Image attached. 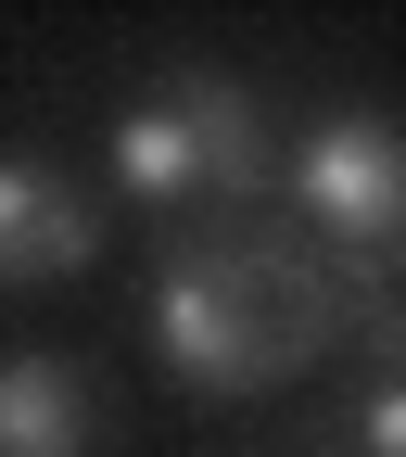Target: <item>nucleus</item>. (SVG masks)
<instances>
[{
  "instance_id": "nucleus-1",
  "label": "nucleus",
  "mask_w": 406,
  "mask_h": 457,
  "mask_svg": "<svg viewBox=\"0 0 406 457\" xmlns=\"http://www.w3.org/2000/svg\"><path fill=\"white\" fill-rule=\"evenodd\" d=\"M140 318H153V356L191 394L242 407V394L305 381L330 343H356L381 305H369V279L330 267L293 216H191V228L153 242Z\"/></svg>"
},
{
  "instance_id": "nucleus-2",
  "label": "nucleus",
  "mask_w": 406,
  "mask_h": 457,
  "mask_svg": "<svg viewBox=\"0 0 406 457\" xmlns=\"http://www.w3.org/2000/svg\"><path fill=\"white\" fill-rule=\"evenodd\" d=\"M102 165H114V191H128L140 216H165V228L267 216V191H279V114L242 77H216V64H165L102 128Z\"/></svg>"
},
{
  "instance_id": "nucleus-3",
  "label": "nucleus",
  "mask_w": 406,
  "mask_h": 457,
  "mask_svg": "<svg viewBox=\"0 0 406 457\" xmlns=\"http://www.w3.org/2000/svg\"><path fill=\"white\" fill-rule=\"evenodd\" d=\"M279 204L330 267H356V279L406 267V114L343 102L318 128H293L279 140Z\"/></svg>"
},
{
  "instance_id": "nucleus-4",
  "label": "nucleus",
  "mask_w": 406,
  "mask_h": 457,
  "mask_svg": "<svg viewBox=\"0 0 406 457\" xmlns=\"http://www.w3.org/2000/svg\"><path fill=\"white\" fill-rule=\"evenodd\" d=\"M102 254V204L38 153H0V279H77Z\"/></svg>"
},
{
  "instance_id": "nucleus-5",
  "label": "nucleus",
  "mask_w": 406,
  "mask_h": 457,
  "mask_svg": "<svg viewBox=\"0 0 406 457\" xmlns=\"http://www.w3.org/2000/svg\"><path fill=\"white\" fill-rule=\"evenodd\" d=\"M102 432H114V407L77 356H51V343L0 356V457H102Z\"/></svg>"
},
{
  "instance_id": "nucleus-6",
  "label": "nucleus",
  "mask_w": 406,
  "mask_h": 457,
  "mask_svg": "<svg viewBox=\"0 0 406 457\" xmlns=\"http://www.w3.org/2000/svg\"><path fill=\"white\" fill-rule=\"evenodd\" d=\"M343 445L356 457H406V318H369V381L343 407Z\"/></svg>"
}]
</instances>
